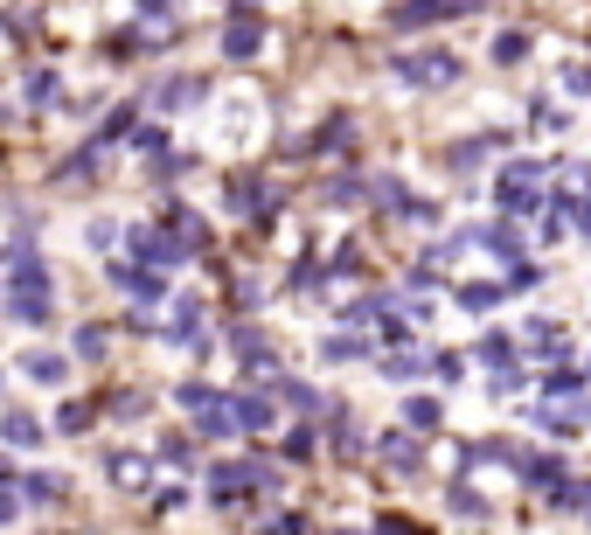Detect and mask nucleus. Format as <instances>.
I'll use <instances>...</instances> for the list:
<instances>
[{
  "instance_id": "9",
  "label": "nucleus",
  "mask_w": 591,
  "mask_h": 535,
  "mask_svg": "<svg viewBox=\"0 0 591 535\" xmlns=\"http://www.w3.org/2000/svg\"><path fill=\"white\" fill-rule=\"evenodd\" d=\"M28 376H35V383H63V362H56V355H28Z\"/></svg>"
},
{
  "instance_id": "3",
  "label": "nucleus",
  "mask_w": 591,
  "mask_h": 535,
  "mask_svg": "<svg viewBox=\"0 0 591 535\" xmlns=\"http://www.w3.org/2000/svg\"><path fill=\"white\" fill-rule=\"evenodd\" d=\"M181 403L195 410V424H202L209 438H216V431H230V417H223V397H216V390H195V383H188V390H181Z\"/></svg>"
},
{
  "instance_id": "7",
  "label": "nucleus",
  "mask_w": 591,
  "mask_h": 535,
  "mask_svg": "<svg viewBox=\"0 0 591 535\" xmlns=\"http://www.w3.org/2000/svg\"><path fill=\"white\" fill-rule=\"evenodd\" d=\"M223 49H230V56H251V49H258V21H251V14H237V28L223 35Z\"/></svg>"
},
{
  "instance_id": "5",
  "label": "nucleus",
  "mask_w": 591,
  "mask_h": 535,
  "mask_svg": "<svg viewBox=\"0 0 591 535\" xmlns=\"http://www.w3.org/2000/svg\"><path fill=\"white\" fill-rule=\"evenodd\" d=\"M133 251H140V258H153V265H174L188 244H174V237H160V230H140V237H133Z\"/></svg>"
},
{
  "instance_id": "8",
  "label": "nucleus",
  "mask_w": 591,
  "mask_h": 535,
  "mask_svg": "<svg viewBox=\"0 0 591 535\" xmlns=\"http://www.w3.org/2000/svg\"><path fill=\"white\" fill-rule=\"evenodd\" d=\"M383 459H390L397 473H411V459H418V445H411V438H383Z\"/></svg>"
},
{
  "instance_id": "4",
  "label": "nucleus",
  "mask_w": 591,
  "mask_h": 535,
  "mask_svg": "<svg viewBox=\"0 0 591 535\" xmlns=\"http://www.w3.org/2000/svg\"><path fill=\"white\" fill-rule=\"evenodd\" d=\"M452 70H459V63H452V56H439V49H432V56H411V63H404V77H411V84H445Z\"/></svg>"
},
{
  "instance_id": "12",
  "label": "nucleus",
  "mask_w": 591,
  "mask_h": 535,
  "mask_svg": "<svg viewBox=\"0 0 591 535\" xmlns=\"http://www.w3.org/2000/svg\"><path fill=\"white\" fill-rule=\"evenodd\" d=\"M494 299H501V292H494V285H466V306H473V313H487V306H494Z\"/></svg>"
},
{
  "instance_id": "13",
  "label": "nucleus",
  "mask_w": 591,
  "mask_h": 535,
  "mask_svg": "<svg viewBox=\"0 0 591 535\" xmlns=\"http://www.w3.org/2000/svg\"><path fill=\"white\" fill-rule=\"evenodd\" d=\"M14 515V487H7V466H0V522Z\"/></svg>"
},
{
  "instance_id": "2",
  "label": "nucleus",
  "mask_w": 591,
  "mask_h": 535,
  "mask_svg": "<svg viewBox=\"0 0 591 535\" xmlns=\"http://www.w3.org/2000/svg\"><path fill=\"white\" fill-rule=\"evenodd\" d=\"M251 487H272V473H265V466H216V473H209V494H216V501H237V494H251Z\"/></svg>"
},
{
  "instance_id": "1",
  "label": "nucleus",
  "mask_w": 591,
  "mask_h": 535,
  "mask_svg": "<svg viewBox=\"0 0 591 535\" xmlns=\"http://www.w3.org/2000/svg\"><path fill=\"white\" fill-rule=\"evenodd\" d=\"M7 271H14V285H7V306H14V320H49V271H42V258L28 251V244H14L7 251Z\"/></svg>"
},
{
  "instance_id": "11",
  "label": "nucleus",
  "mask_w": 591,
  "mask_h": 535,
  "mask_svg": "<svg viewBox=\"0 0 591 535\" xmlns=\"http://www.w3.org/2000/svg\"><path fill=\"white\" fill-rule=\"evenodd\" d=\"M404 410H411V431H432V424H439V403H432V397L404 403Z\"/></svg>"
},
{
  "instance_id": "6",
  "label": "nucleus",
  "mask_w": 591,
  "mask_h": 535,
  "mask_svg": "<svg viewBox=\"0 0 591 535\" xmlns=\"http://www.w3.org/2000/svg\"><path fill=\"white\" fill-rule=\"evenodd\" d=\"M230 410H237V424H244V431H265V424H272V397H237Z\"/></svg>"
},
{
  "instance_id": "10",
  "label": "nucleus",
  "mask_w": 591,
  "mask_h": 535,
  "mask_svg": "<svg viewBox=\"0 0 591 535\" xmlns=\"http://www.w3.org/2000/svg\"><path fill=\"white\" fill-rule=\"evenodd\" d=\"M7 438H14V445H35V438H42V424H35V417H21V410H14V417H7Z\"/></svg>"
}]
</instances>
